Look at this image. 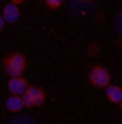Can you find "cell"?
Returning a JSON list of instances; mask_svg holds the SVG:
<instances>
[{
  "label": "cell",
  "instance_id": "6da1fadb",
  "mask_svg": "<svg viewBox=\"0 0 122 124\" xmlns=\"http://www.w3.org/2000/svg\"><path fill=\"white\" fill-rule=\"evenodd\" d=\"M2 68L9 78L23 76L25 70H27V58L22 52H9L2 58Z\"/></svg>",
  "mask_w": 122,
  "mask_h": 124
},
{
  "label": "cell",
  "instance_id": "7a4b0ae2",
  "mask_svg": "<svg viewBox=\"0 0 122 124\" xmlns=\"http://www.w3.org/2000/svg\"><path fill=\"white\" fill-rule=\"evenodd\" d=\"M88 81L93 88H106L111 83V74L106 67L102 65H93L88 70Z\"/></svg>",
  "mask_w": 122,
  "mask_h": 124
},
{
  "label": "cell",
  "instance_id": "3957f363",
  "mask_svg": "<svg viewBox=\"0 0 122 124\" xmlns=\"http://www.w3.org/2000/svg\"><path fill=\"white\" fill-rule=\"evenodd\" d=\"M22 97H23L25 108H36V106H41V104L45 102V99H47V93H45L43 88L29 85L27 90L22 93Z\"/></svg>",
  "mask_w": 122,
  "mask_h": 124
},
{
  "label": "cell",
  "instance_id": "277c9868",
  "mask_svg": "<svg viewBox=\"0 0 122 124\" xmlns=\"http://www.w3.org/2000/svg\"><path fill=\"white\" fill-rule=\"evenodd\" d=\"M29 86V81L23 78V76H13L7 83V90L9 93H16V95H22V93L27 90Z\"/></svg>",
  "mask_w": 122,
  "mask_h": 124
},
{
  "label": "cell",
  "instance_id": "5b68a950",
  "mask_svg": "<svg viewBox=\"0 0 122 124\" xmlns=\"http://www.w3.org/2000/svg\"><path fill=\"white\" fill-rule=\"evenodd\" d=\"M2 16L6 20V23H16L20 20V6H16L13 2H7L2 7Z\"/></svg>",
  "mask_w": 122,
  "mask_h": 124
},
{
  "label": "cell",
  "instance_id": "8992f818",
  "mask_svg": "<svg viewBox=\"0 0 122 124\" xmlns=\"http://www.w3.org/2000/svg\"><path fill=\"white\" fill-rule=\"evenodd\" d=\"M25 108L23 104V97L22 95H16V93H11L9 97L6 99V110L11 113H20Z\"/></svg>",
  "mask_w": 122,
  "mask_h": 124
},
{
  "label": "cell",
  "instance_id": "52a82bcc",
  "mask_svg": "<svg viewBox=\"0 0 122 124\" xmlns=\"http://www.w3.org/2000/svg\"><path fill=\"white\" fill-rule=\"evenodd\" d=\"M106 97H108V101H110V102H117V104H119V102L122 101V88L110 83L106 86Z\"/></svg>",
  "mask_w": 122,
  "mask_h": 124
},
{
  "label": "cell",
  "instance_id": "ba28073f",
  "mask_svg": "<svg viewBox=\"0 0 122 124\" xmlns=\"http://www.w3.org/2000/svg\"><path fill=\"white\" fill-rule=\"evenodd\" d=\"M43 4H45L47 9L56 11V9H59V7L63 6V0H43Z\"/></svg>",
  "mask_w": 122,
  "mask_h": 124
},
{
  "label": "cell",
  "instance_id": "9c48e42d",
  "mask_svg": "<svg viewBox=\"0 0 122 124\" xmlns=\"http://www.w3.org/2000/svg\"><path fill=\"white\" fill-rule=\"evenodd\" d=\"M117 27H119V31L122 32V13L117 16Z\"/></svg>",
  "mask_w": 122,
  "mask_h": 124
},
{
  "label": "cell",
  "instance_id": "30bf717a",
  "mask_svg": "<svg viewBox=\"0 0 122 124\" xmlns=\"http://www.w3.org/2000/svg\"><path fill=\"white\" fill-rule=\"evenodd\" d=\"M6 27V20H4V16H2V11H0V31Z\"/></svg>",
  "mask_w": 122,
  "mask_h": 124
},
{
  "label": "cell",
  "instance_id": "8fae6325",
  "mask_svg": "<svg viewBox=\"0 0 122 124\" xmlns=\"http://www.w3.org/2000/svg\"><path fill=\"white\" fill-rule=\"evenodd\" d=\"M9 2H13V4H16V6H22V4L25 2V0H9Z\"/></svg>",
  "mask_w": 122,
  "mask_h": 124
},
{
  "label": "cell",
  "instance_id": "7c38bea8",
  "mask_svg": "<svg viewBox=\"0 0 122 124\" xmlns=\"http://www.w3.org/2000/svg\"><path fill=\"white\" fill-rule=\"evenodd\" d=\"M119 108H120V112H122V101L119 102Z\"/></svg>",
  "mask_w": 122,
  "mask_h": 124
},
{
  "label": "cell",
  "instance_id": "4fadbf2b",
  "mask_svg": "<svg viewBox=\"0 0 122 124\" xmlns=\"http://www.w3.org/2000/svg\"><path fill=\"white\" fill-rule=\"evenodd\" d=\"M88 2H90V0H88Z\"/></svg>",
  "mask_w": 122,
  "mask_h": 124
}]
</instances>
